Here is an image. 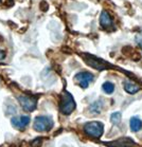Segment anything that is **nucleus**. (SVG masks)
<instances>
[{"instance_id": "f257e3e1", "label": "nucleus", "mask_w": 142, "mask_h": 147, "mask_svg": "<svg viewBox=\"0 0 142 147\" xmlns=\"http://www.w3.org/2000/svg\"><path fill=\"white\" fill-rule=\"evenodd\" d=\"M76 104L73 96L68 91H64L61 96V103H60V111L65 115H69L74 111Z\"/></svg>"}, {"instance_id": "f03ea898", "label": "nucleus", "mask_w": 142, "mask_h": 147, "mask_svg": "<svg viewBox=\"0 0 142 147\" xmlns=\"http://www.w3.org/2000/svg\"><path fill=\"white\" fill-rule=\"evenodd\" d=\"M53 120L51 117L47 115H41L35 117L33 123V128L38 132H47L50 131L53 127Z\"/></svg>"}, {"instance_id": "7ed1b4c3", "label": "nucleus", "mask_w": 142, "mask_h": 147, "mask_svg": "<svg viewBox=\"0 0 142 147\" xmlns=\"http://www.w3.org/2000/svg\"><path fill=\"white\" fill-rule=\"evenodd\" d=\"M84 131L85 134L95 139H99L102 137V134L104 132V125L101 122H88L84 125Z\"/></svg>"}, {"instance_id": "20e7f679", "label": "nucleus", "mask_w": 142, "mask_h": 147, "mask_svg": "<svg viewBox=\"0 0 142 147\" xmlns=\"http://www.w3.org/2000/svg\"><path fill=\"white\" fill-rule=\"evenodd\" d=\"M18 102L22 107V109L28 111V112L34 111L36 109V106H37V98L33 96L20 95V96H18Z\"/></svg>"}, {"instance_id": "39448f33", "label": "nucleus", "mask_w": 142, "mask_h": 147, "mask_svg": "<svg viewBox=\"0 0 142 147\" xmlns=\"http://www.w3.org/2000/svg\"><path fill=\"white\" fill-rule=\"evenodd\" d=\"M75 80L76 83L81 86L82 88H87L91 82L93 80V75H92L90 72H87V71H84V72H80L75 75Z\"/></svg>"}, {"instance_id": "423d86ee", "label": "nucleus", "mask_w": 142, "mask_h": 147, "mask_svg": "<svg viewBox=\"0 0 142 147\" xmlns=\"http://www.w3.org/2000/svg\"><path fill=\"white\" fill-rule=\"evenodd\" d=\"M30 117L29 115H20V117H14L11 120V124L12 126L15 127L16 129L19 130H24V128L27 127L29 123H30Z\"/></svg>"}, {"instance_id": "0eeeda50", "label": "nucleus", "mask_w": 142, "mask_h": 147, "mask_svg": "<svg viewBox=\"0 0 142 147\" xmlns=\"http://www.w3.org/2000/svg\"><path fill=\"white\" fill-rule=\"evenodd\" d=\"M87 58H86V63H87L89 66L98 69V70H105L107 68V64L102 61V59H99L97 57L92 56V55H86Z\"/></svg>"}, {"instance_id": "6e6552de", "label": "nucleus", "mask_w": 142, "mask_h": 147, "mask_svg": "<svg viewBox=\"0 0 142 147\" xmlns=\"http://www.w3.org/2000/svg\"><path fill=\"white\" fill-rule=\"evenodd\" d=\"M100 24L103 29H108V28L112 27V18L107 11H102L101 15H100Z\"/></svg>"}, {"instance_id": "1a4fd4ad", "label": "nucleus", "mask_w": 142, "mask_h": 147, "mask_svg": "<svg viewBox=\"0 0 142 147\" xmlns=\"http://www.w3.org/2000/svg\"><path fill=\"white\" fill-rule=\"evenodd\" d=\"M108 144H110L109 146H112V147H131L133 145H135V142L132 139H129V138L123 137L121 139H119V140L115 141V142H112V143H108Z\"/></svg>"}, {"instance_id": "9d476101", "label": "nucleus", "mask_w": 142, "mask_h": 147, "mask_svg": "<svg viewBox=\"0 0 142 147\" xmlns=\"http://www.w3.org/2000/svg\"><path fill=\"white\" fill-rule=\"evenodd\" d=\"M129 127H131V130L134 131V132H137V131L141 130L142 129V120L138 117H133L129 121Z\"/></svg>"}, {"instance_id": "9b49d317", "label": "nucleus", "mask_w": 142, "mask_h": 147, "mask_svg": "<svg viewBox=\"0 0 142 147\" xmlns=\"http://www.w3.org/2000/svg\"><path fill=\"white\" fill-rule=\"evenodd\" d=\"M124 90L129 94H135L140 90V87L137 84L133 83L132 80H126L124 83Z\"/></svg>"}, {"instance_id": "f8f14e48", "label": "nucleus", "mask_w": 142, "mask_h": 147, "mask_svg": "<svg viewBox=\"0 0 142 147\" xmlns=\"http://www.w3.org/2000/svg\"><path fill=\"white\" fill-rule=\"evenodd\" d=\"M102 89L104 91L105 93L107 94H112L114 91H115V85L110 82H105L103 84V86H102Z\"/></svg>"}, {"instance_id": "ddd939ff", "label": "nucleus", "mask_w": 142, "mask_h": 147, "mask_svg": "<svg viewBox=\"0 0 142 147\" xmlns=\"http://www.w3.org/2000/svg\"><path fill=\"white\" fill-rule=\"evenodd\" d=\"M121 113L120 112H115V113L112 114V117H110V121H112V123L114 125H117V124L120 123V121H121Z\"/></svg>"}, {"instance_id": "4468645a", "label": "nucleus", "mask_w": 142, "mask_h": 147, "mask_svg": "<svg viewBox=\"0 0 142 147\" xmlns=\"http://www.w3.org/2000/svg\"><path fill=\"white\" fill-rule=\"evenodd\" d=\"M136 41H137V44L139 45V47L141 48V50H142V32H140V33L136 36Z\"/></svg>"}, {"instance_id": "2eb2a0df", "label": "nucleus", "mask_w": 142, "mask_h": 147, "mask_svg": "<svg viewBox=\"0 0 142 147\" xmlns=\"http://www.w3.org/2000/svg\"><path fill=\"white\" fill-rule=\"evenodd\" d=\"M4 56H5V54H4V52H3V51L0 50V59H3Z\"/></svg>"}]
</instances>
